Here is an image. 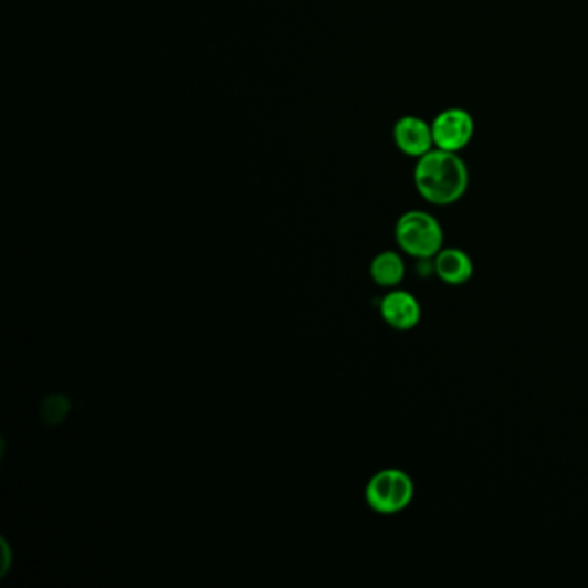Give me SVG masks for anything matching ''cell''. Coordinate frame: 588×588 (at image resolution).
<instances>
[{"instance_id":"6da1fadb","label":"cell","mask_w":588,"mask_h":588,"mask_svg":"<svg viewBox=\"0 0 588 588\" xmlns=\"http://www.w3.org/2000/svg\"><path fill=\"white\" fill-rule=\"evenodd\" d=\"M414 185L430 204L451 206L466 193L470 171L458 153L433 149L416 162Z\"/></svg>"},{"instance_id":"7a4b0ae2","label":"cell","mask_w":588,"mask_h":588,"mask_svg":"<svg viewBox=\"0 0 588 588\" xmlns=\"http://www.w3.org/2000/svg\"><path fill=\"white\" fill-rule=\"evenodd\" d=\"M396 240L411 258L433 260L443 249V230L430 212L408 211L397 220Z\"/></svg>"},{"instance_id":"3957f363","label":"cell","mask_w":588,"mask_h":588,"mask_svg":"<svg viewBox=\"0 0 588 588\" xmlns=\"http://www.w3.org/2000/svg\"><path fill=\"white\" fill-rule=\"evenodd\" d=\"M365 497L375 513H402L414 498V483L406 471L387 468L369 479Z\"/></svg>"},{"instance_id":"277c9868","label":"cell","mask_w":588,"mask_h":588,"mask_svg":"<svg viewBox=\"0 0 588 588\" xmlns=\"http://www.w3.org/2000/svg\"><path fill=\"white\" fill-rule=\"evenodd\" d=\"M432 130L435 149L461 153L470 146L471 138L475 135V122L466 109L451 107L433 119Z\"/></svg>"},{"instance_id":"5b68a950","label":"cell","mask_w":588,"mask_h":588,"mask_svg":"<svg viewBox=\"0 0 588 588\" xmlns=\"http://www.w3.org/2000/svg\"><path fill=\"white\" fill-rule=\"evenodd\" d=\"M393 141L400 153L414 159H420L424 154L435 149L432 125L418 116H405L396 123Z\"/></svg>"},{"instance_id":"8992f818","label":"cell","mask_w":588,"mask_h":588,"mask_svg":"<svg viewBox=\"0 0 588 588\" xmlns=\"http://www.w3.org/2000/svg\"><path fill=\"white\" fill-rule=\"evenodd\" d=\"M384 322L397 332H409L421 322V304L411 292L392 291L381 298Z\"/></svg>"},{"instance_id":"52a82bcc","label":"cell","mask_w":588,"mask_h":588,"mask_svg":"<svg viewBox=\"0 0 588 588\" xmlns=\"http://www.w3.org/2000/svg\"><path fill=\"white\" fill-rule=\"evenodd\" d=\"M473 261L463 249H442L433 258V271L435 275L448 285L459 286L470 282L473 276Z\"/></svg>"},{"instance_id":"ba28073f","label":"cell","mask_w":588,"mask_h":588,"mask_svg":"<svg viewBox=\"0 0 588 588\" xmlns=\"http://www.w3.org/2000/svg\"><path fill=\"white\" fill-rule=\"evenodd\" d=\"M369 275H371L372 282L377 283V285L385 286V288H393V286L399 285L405 280V260L393 251L380 252L371 261Z\"/></svg>"}]
</instances>
